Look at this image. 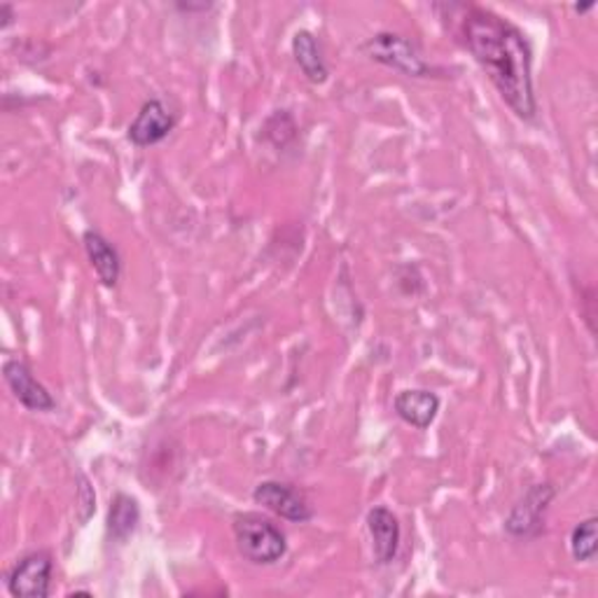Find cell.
Instances as JSON below:
<instances>
[{
    "label": "cell",
    "instance_id": "6da1fadb",
    "mask_svg": "<svg viewBox=\"0 0 598 598\" xmlns=\"http://www.w3.org/2000/svg\"><path fill=\"white\" fill-rule=\"evenodd\" d=\"M460 33L465 48L489 75L505 105L524 122H536L538 99L534 87V50L513 21L494 10L463 8Z\"/></svg>",
    "mask_w": 598,
    "mask_h": 598
},
{
    "label": "cell",
    "instance_id": "7a4b0ae2",
    "mask_svg": "<svg viewBox=\"0 0 598 598\" xmlns=\"http://www.w3.org/2000/svg\"><path fill=\"white\" fill-rule=\"evenodd\" d=\"M361 52L367 54L372 61L382 63L386 69H393L407 78H445V71L437 69V65H433L426 59L418 42L403 33L393 31L374 33L363 42Z\"/></svg>",
    "mask_w": 598,
    "mask_h": 598
},
{
    "label": "cell",
    "instance_id": "3957f363",
    "mask_svg": "<svg viewBox=\"0 0 598 598\" xmlns=\"http://www.w3.org/2000/svg\"><path fill=\"white\" fill-rule=\"evenodd\" d=\"M232 530L239 554L253 566H274L287 554L283 530L257 513H239L232 521Z\"/></svg>",
    "mask_w": 598,
    "mask_h": 598
},
{
    "label": "cell",
    "instance_id": "277c9868",
    "mask_svg": "<svg viewBox=\"0 0 598 598\" xmlns=\"http://www.w3.org/2000/svg\"><path fill=\"white\" fill-rule=\"evenodd\" d=\"M554 498H557V486L549 482L528 486V491L509 509L505 519V534L524 543L540 538L545 534V521Z\"/></svg>",
    "mask_w": 598,
    "mask_h": 598
},
{
    "label": "cell",
    "instance_id": "5b68a950",
    "mask_svg": "<svg viewBox=\"0 0 598 598\" xmlns=\"http://www.w3.org/2000/svg\"><path fill=\"white\" fill-rule=\"evenodd\" d=\"M52 554L40 549L21 557L6 575L8 591L14 598H48L52 591Z\"/></svg>",
    "mask_w": 598,
    "mask_h": 598
},
{
    "label": "cell",
    "instance_id": "8992f818",
    "mask_svg": "<svg viewBox=\"0 0 598 598\" xmlns=\"http://www.w3.org/2000/svg\"><path fill=\"white\" fill-rule=\"evenodd\" d=\"M253 500L262 505L264 509H270L276 517L293 521V524H306L314 519V507L306 500V496L295 489L293 484L281 482V479H264L255 486Z\"/></svg>",
    "mask_w": 598,
    "mask_h": 598
},
{
    "label": "cell",
    "instance_id": "52a82bcc",
    "mask_svg": "<svg viewBox=\"0 0 598 598\" xmlns=\"http://www.w3.org/2000/svg\"><path fill=\"white\" fill-rule=\"evenodd\" d=\"M173 129H175L173 110L162 99H150L141 105L139 115L131 120L126 129V139L136 148H152L169 139Z\"/></svg>",
    "mask_w": 598,
    "mask_h": 598
},
{
    "label": "cell",
    "instance_id": "ba28073f",
    "mask_svg": "<svg viewBox=\"0 0 598 598\" xmlns=\"http://www.w3.org/2000/svg\"><path fill=\"white\" fill-rule=\"evenodd\" d=\"M3 379L8 388L12 391V395L17 397V403L21 407H27L29 412L50 414L57 409V401L52 397V393L36 379L31 367L24 361H17V358L6 361Z\"/></svg>",
    "mask_w": 598,
    "mask_h": 598
},
{
    "label": "cell",
    "instance_id": "9c48e42d",
    "mask_svg": "<svg viewBox=\"0 0 598 598\" xmlns=\"http://www.w3.org/2000/svg\"><path fill=\"white\" fill-rule=\"evenodd\" d=\"M367 530L372 538V554L379 566H391L401 549L403 528L388 507L376 505L367 513Z\"/></svg>",
    "mask_w": 598,
    "mask_h": 598
},
{
    "label": "cell",
    "instance_id": "30bf717a",
    "mask_svg": "<svg viewBox=\"0 0 598 598\" xmlns=\"http://www.w3.org/2000/svg\"><path fill=\"white\" fill-rule=\"evenodd\" d=\"M82 246L87 253V260H90L92 270L97 278L101 281L103 287H115L122 276V257L118 249L110 243L101 232L97 230H87L82 234Z\"/></svg>",
    "mask_w": 598,
    "mask_h": 598
},
{
    "label": "cell",
    "instance_id": "8fae6325",
    "mask_svg": "<svg viewBox=\"0 0 598 598\" xmlns=\"http://www.w3.org/2000/svg\"><path fill=\"white\" fill-rule=\"evenodd\" d=\"M439 397L426 388H407L395 395L393 409L416 430H428L439 414Z\"/></svg>",
    "mask_w": 598,
    "mask_h": 598
},
{
    "label": "cell",
    "instance_id": "7c38bea8",
    "mask_svg": "<svg viewBox=\"0 0 598 598\" xmlns=\"http://www.w3.org/2000/svg\"><path fill=\"white\" fill-rule=\"evenodd\" d=\"M293 57L300 71L312 84H325L330 78V69L323 57L321 40L312 31H297L293 36Z\"/></svg>",
    "mask_w": 598,
    "mask_h": 598
},
{
    "label": "cell",
    "instance_id": "4fadbf2b",
    "mask_svg": "<svg viewBox=\"0 0 598 598\" xmlns=\"http://www.w3.org/2000/svg\"><path fill=\"white\" fill-rule=\"evenodd\" d=\"M139 524H141L139 500L129 494H115L108 509V536L122 545L136 534Z\"/></svg>",
    "mask_w": 598,
    "mask_h": 598
},
{
    "label": "cell",
    "instance_id": "5bb4252c",
    "mask_svg": "<svg viewBox=\"0 0 598 598\" xmlns=\"http://www.w3.org/2000/svg\"><path fill=\"white\" fill-rule=\"evenodd\" d=\"M570 554L575 561L591 564L598 554V519L589 517L570 530Z\"/></svg>",
    "mask_w": 598,
    "mask_h": 598
},
{
    "label": "cell",
    "instance_id": "9a60e30c",
    "mask_svg": "<svg viewBox=\"0 0 598 598\" xmlns=\"http://www.w3.org/2000/svg\"><path fill=\"white\" fill-rule=\"evenodd\" d=\"M262 131H264V139H267L276 150L287 148L297 139V124L287 110H276V113L270 115L267 122H264Z\"/></svg>",
    "mask_w": 598,
    "mask_h": 598
},
{
    "label": "cell",
    "instance_id": "2e32d148",
    "mask_svg": "<svg viewBox=\"0 0 598 598\" xmlns=\"http://www.w3.org/2000/svg\"><path fill=\"white\" fill-rule=\"evenodd\" d=\"M78 505L84 509L82 517H80V524L84 526L87 521H90V517L97 513V496H94V489L90 479H87L84 475H80V486H78Z\"/></svg>",
    "mask_w": 598,
    "mask_h": 598
},
{
    "label": "cell",
    "instance_id": "e0dca14e",
    "mask_svg": "<svg viewBox=\"0 0 598 598\" xmlns=\"http://www.w3.org/2000/svg\"><path fill=\"white\" fill-rule=\"evenodd\" d=\"M0 19H3V21H0V29H3V31L12 27V21H14V8H12L10 3L0 6Z\"/></svg>",
    "mask_w": 598,
    "mask_h": 598
},
{
    "label": "cell",
    "instance_id": "ac0fdd59",
    "mask_svg": "<svg viewBox=\"0 0 598 598\" xmlns=\"http://www.w3.org/2000/svg\"><path fill=\"white\" fill-rule=\"evenodd\" d=\"M175 8L181 12H206L213 8V3H179Z\"/></svg>",
    "mask_w": 598,
    "mask_h": 598
}]
</instances>
